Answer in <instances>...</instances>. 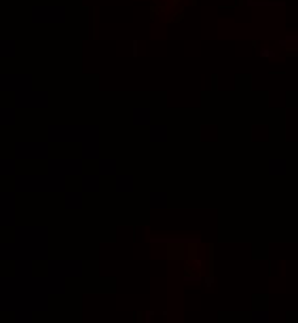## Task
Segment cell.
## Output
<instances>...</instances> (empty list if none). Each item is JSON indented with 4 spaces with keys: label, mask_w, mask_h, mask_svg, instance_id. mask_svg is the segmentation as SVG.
Listing matches in <instances>:
<instances>
[{
    "label": "cell",
    "mask_w": 298,
    "mask_h": 323,
    "mask_svg": "<svg viewBox=\"0 0 298 323\" xmlns=\"http://www.w3.org/2000/svg\"><path fill=\"white\" fill-rule=\"evenodd\" d=\"M99 136H102V127L97 123H53L47 129V140L53 144H83Z\"/></svg>",
    "instance_id": "obj_1"
},
{
    "label": "cell",
    "mask_w": 298,
    "mask_h": 323,
    "mask_svg": "<svg viewBox=\"0 0 298 323\" xmlns=\"http://www.w3.org/2000/svg\"><path fill=\"white\" fill-rule=\"evenodd\" d=\"M13 190L21 194L30 192H66L68 182L66 177L53 175V173H15Z\"/></svg>",
    "instance_id": "obj_2"
},
{
    "label": "cell",
    "mask_w": 298,
    "mask_h": 323,
    "mask_svg": "<svg viewBox=\"0 0 298 323\" xmlns=\"http://www.w3.org/2000/svg\"><path fill=\"white\" fill-rule=\"evenodd\" d=\"M51 237V228L47 224H15V232H13V241L21 247H36V245H47Z\"/></svg>",
    "instance_id": "obj_3"
},
{
    "label": "cell",
    "mask_w": 298,
    "mask_h": 323,
    "mask_svg": "<svg viewBox=\"0 0 298 323\" xmlns=\"http://www.w3.org/2000/svg\"><path fill=\"white\" fill-rule=\"evenodd\" d=\"M13 157L19 161H44L51 157V142L47 140H19L13 146Z\"/></svg>",
    "instance_id": "obj_4"
},
{
    "label": "cell",
    "mask_w": 298,
    "mask_h": 323,
    "mask_svg": "<svg viewBox=\"0 0 298 323\" xmlns=\"http://www.w3.org/2000/svg\"><path fill=\"white\" fill-rule=\"evenodd\" d=\"M49 173L59 177H80L85 173V159L80 157H49Z\"/></svg>",
    "instance_id": "obj_5"
},
{
    "label": "cell",
    "mask_w": 298,
    "mask_h": 323,
    "mask_svg": "<svg viewBox=\"0 0 298 323\" xmlns=\"http://www.w3.org/2000/svg\"><path fill=\"white\" fill-rule=\"evenodd\" d=\"M47 273L53 277H59V279H78V277L85 275V264L83 260L76 258H49L47 260Z\"/></svg>",
    "instance_id": "obj_6"
},
{
    "label": "cell",
    "mask_w": 298,
    "mask_h": 323,
    "mask_svg": "<svg viewBox=\"0 0 298 323\" xmlns=\"http://www.w3.org/2000/svg\"><path fill=\"white\" fill-rule=\"evenodd\" d=\"M30 19L32 23H38V25L42 23L59 25L68 21V8L61 4H36L30 11Z\"/></svg>",
    "instance_id": "obj_7"
},
{
    "label": "cell",
    "mask_w": 298,
    "mask_h": 323,
    "mask_svg": "<svg viewBox=\"0 0 298 323\" xmlns=\"http://www.w3.org/2000/svg\"><path fill=\"white\" fill-rule=\"evenodd\" d=\"M13 106L15 108H23V110H44L51 106V93L47 89H28V91L15 93L13 97Z\"/></svg>",
    "instance_id": "obj_8"
},
{
    "label": "cell",
    "mask_w": 298,
    "mask_h": 323,
    "mask_svg": "<svg viewBox=\"0 0 298 323\" xmlns=\"http://www.w3.org/2000/svg\"><path fill=\"white\" fill-rule=\"evenodd\" d=\"M34 85V76L30 72H2L0 74V91L2 93H21Z\"/></svg>",
    "instance_id": "obj_9"
},
{
    "label": "cell",
    "mask_w": 298,
    "mask_h": 323,
    "mask_svg": "<svg viewBox=\"0 0 298 323\" xmlns=\"http://www.w3.org/2000/svg\"><path fill=\"white\" fill-rule=\"evenodd\" d=\"M36 283H38V287L42 292H47L49 296L55 294V296H64L68 292V283L66 279H59V277H53V275H34Z\"/></svg>",
    "instance_id": "obj_10"
},
{
    "label": "cell",
    "mask_w": 298,
    "mask_h": 323,
    "mask_svg": "<svg viewBox=\"0 0 298 323\" xmlns=\"http://www.w3.org/2000/svg\"><path fill=\"white\" fill-rule=\"evenodd\" d=\"M21 292H23V281H19L15 275H2V277H0V294H2V296L21 302ZM23 307H25V304H23Z\"/></svg>",
    "instance_id": "obj_11"
},
{
    "label": "cell",
    "mask_w": 298,
    "mask_h": 323,
    "mask_svg": "<svg viewBox=\"0 0 298 323\" xmlns=\"http://www.w3.org/2000/svg\"><path fill=\"white\" fill-rule=\"evenodd\" d=\"M99 157H102V142H99V138L83 142V146H80V159H85V161H97Z\"/></svg>",
    "instance_id": "obj_12"
},
{
    "label": "cell",
    "mask_w": 298,
    "mask_h": 323,
    "mask_svg": "<svg viewBox=\"0 0 298 323\" xmlns=\"http://www.w3.org/2000/svg\"><path fill=\"white\" fill-rule=\"evenodd\" d=\"M80 190L87 194H97L102 190V175L99 173H83L80 175Z\"/></svg>",
    "instance_id": "obj_13"
},
{
    "label": "cell",
    "mask_w": 298,
    "mask_h": 323,
    "mask_svg": "<svg viewBox=\"0 0 298 323\" xmlns=\"http://www.w3.org/2000/svg\"><path fill=\"white\" fill-rule=\"evenodd\" d=\"M97 173L102 177H114L119 173V161L114 157H99L97 159Z\"/></svg>",
    "instance_id": "obj_14"
},
{
    "label": "cell",
    "mask_w": 298,
    "mask_h": 323,
    "mask_svg": "<svg viewBox=\"0 0 298 323\" xmlns=\"http://www.w3.org/2000/svg\"><path fill=\"white\" fill-rule=\"evenodd\" d=\"M114 190L121 194H129L135 190V177L131 173H116L114 179Z\"/></svg>",
    "instance_id": "obj_15"
},
{
    "label": "cell",
    "mask_w": 298,
    "mask_h": 323,
    "mask_svg": "<svg viewBox=\"0 0 298 323\" xmlns=\"http://www.w3.org/2000/svg\"><path fill=\"white\" fill-rule=\"evenodd\" d=\"M13 264H15L13 275L19 281H28V279L34 277V262L32 260H17V262H13Z\"/></svg>",
    "instance_id": "obj_16"
},
{
    "label": "cell",
    "mask_w": 298,
    "mask_h": 323,
    "mask_svg": "<svg viewBox=\"0 0 298 323\" xmlns=\"http://www.w3.org/2000/svg\"><path fill=\"white\" fill-rule=\"evenodd\" d=\"M64 203H66V209H70V211L83 209L85 207V192L83 190H68Z\"/></svg>",
    "instance_id": "obj_17"
},
{
    "label": "cell",
    "mask_w": 298,
    "mask_h": 323,
    "mask_svg": "<svg viewBox=\"0 0 298 323\" xmlns=\"http://www.w3.org/2000/svg\"><path fill=\"white\" fill-rule=\"evenodd\" d=\"M148 138H150V142H155V144L167 142V140H169V127H167L165 123H155V125H150Z\"/></svg>",
    "instance_id": "obj_18"
},
{
    "label": "cell",
    "mask_w": 298,
    "mask_h": 323,
    "mask_svg": "<svg viewBox=\"0 0 298 323\" xmlns=\"http://www.w3.org/2000/svg\"><path fill=\"white\" fill-rule=\"evenodd\" d=\"M148 205H150V209H167L169 207V194L165 190H155V192H150V199H148Z\"/></svg>",
    "instance_id": "obj_19"
},
{
    "label": "cell",
    "mask_w": 298,
    "mask_h": 323,
    "mask_svg": "<svg viewBox=\"0 0 298 323\" xmlns=\"http://www.w3.org/2000/svg\"><path fill=\"white\" fill-rule=\"evenodd\" d=\"M131 121H133V125H138V127H142V125H148L152 121V110H150V108H146V106L133 108Z\"/></svg>",
    "instance_id": "obj_20"
},
{
    "label": "cell",
    "mask_w": 298,
    "mask_h": 323,
    "mask_svg": "<svg viewBox=\"0 0 298 323\" xmlns=\"http://www.w3.org/2000/svg\"><path fill=\"white\" fill-rule=\"evenodd\" d=\"M17 192L0 190V211H17Z\"/></svg>",
    "instance_id": "obj_21"
},
{
    "label": "cell",
    "mask_w": 298,
    "mask_h": 323,
    "mask_svg": "<svg viewBox=\"0 0 298 323\" xmlns=\"http://www.w3.org/2000/svg\"><path fill=\"white\" fill-rule=\"evenodd\" d=\"M15 173H17V159L0 157V177H15Z\"/></svg>",
    "instance_id": "obj_22"
},
{
    "label": "cell",
    "mask_w": 298,
    "mask_h": 323,
    "mask_svg": "<svg viewBox=\"0 0 298 323\" xmlns=\"http://www.w3.org/2000/svg\"><path fill=\"white\" fill-rule=\"evenodd\" d=\"M17 123V108L15 106H0V125L11 127Z\"/></svg>",
    "instance_id": "obj_23"
},
{
    "label": "cell",
    "mask_w": 298,
    "mask_h": 323,
    "mask_svg": "<svg viewBox=\"0 0 298 323\" xmlns=\"http://www.w3.org/2000/svg\"><path fill=\"white\" fill-rule=\"evenodd\" d=\"M267 171H269V175H286V171H288L286 159L273 157V159L269 161V165H267Z\"/></svg>",
    "instance_id": "obj_24"
},
{
    "label": "cell",
    "mask_w": 298,
    "mask_h": 323,
    "mask_svg": "<svg viewBox=\"0 0 298 323\" xmlns=\"http://www.w3.org/2000/svg\"><path fill=\"white\" fill-rule=\"evenodd\" d=\"M0 57L2 59L17 57V42L13 38H2L0 40Z\"/></svg>",
    "instance_id": "obj_25"
},
{
    "label": "cell",
    "mask_w": 298,
    "mask_h": 323,
    "mask_svg": "<svg viewBox=\"0 0 298 323\" xmlns=\"http://www.w3.org/2000/svg\"><path fill=\"white\" fill-rule=\"evenodd\" d=\"M13 319L19 321V323H32L34 321V311L28 307H19L13 311Z\"/></svg>",
    "instance_id": "obj_26"
},
{
    "label": "cell",
    "mask_w": 298,
    "mask_h": 323,
    "mask_svg": "<svg viewBox=\"0 0 298 323\" xmlns=\"http://www.w3.org/2000/svg\"><path fill=\"white\" fill-rule=\"evenodd\" d=\"M15 224H17V211H0V226L15 228Z\"/></svg>",
    "instance_id": "obj_27"
},
{
    "label": "cell",
    "mask_w": 298,
    "mask_h": 323,
    "mask_svg": "<svg viewBox=\"0 0 298 323\" xmlns=\"http://www.w3.org/2000/svg\"><path fill=\"white\" fill-rule=\"evenodd\" d=\"M23 307V304L19 300H13V298H6V296L0 294V311H15V309H19Z\"/></svg>",
    "instance_id": "obj_28"
},
{
    "label": "cell",
    "mask_w": 298,
    "mask_h": 323,
    "mask_svg": "<svg viewBox=\"0 0 298 323\" xmlns=\"http://www.w3.org/2000/svg\"><path fill=\"white\" fill-rule=\"evenodd\" d=\"M252 321L254 323H267L269 321V313L267 311H254L252 313Z\"/></svg>",
    "instance_id": "obj_29"
},
{
    "label": "cell",
    "mask_w": 298,
    "mask_h": 323,
    "mask_svg": "<svg viewBox=\"0 0 298 323\" xmlns=\"http://www.w3.org/2000/svg\"><path fill=\"white\" fill-rule=\"evenodd\" d=\"M199 279H201V275H184V281H188V283H195Z\"/></svg>",
    "instance_id": "obj_30"
},
{
    "label": "cell",
    "mask_w": 298,
    "mask_h": 323,
    "mask_svg": "<svg viewBox=\"0 0 298 323\" xmlns=\"http://www.w3.org/2000/svg\"><path fill=\"white\" fill-rule=\"evenodd\" d=\"M273 55H275V53L271 51V49H263V51H260V57H265V59H271Z\"/></svg>",
    "instance_id": "obj_31"
}]
</instances>
